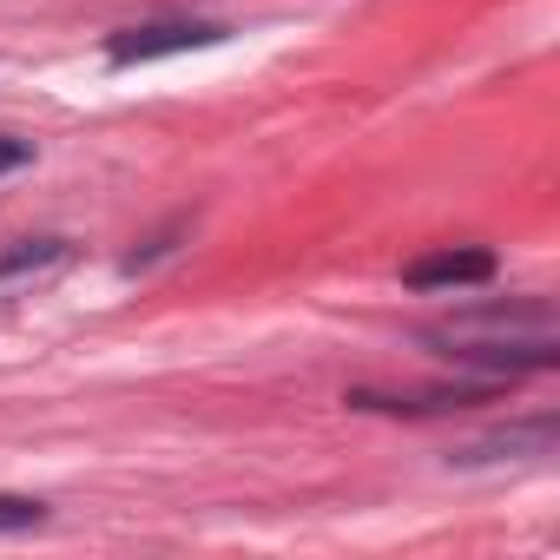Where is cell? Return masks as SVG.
Instances as JSON below:
<instances>
[{
    "instance_id": "8",
    "label": "cell",
    "mask_w": 560,
    "mask_h": 560,
    "mask_svg": "<svg viewBox=\"0 0 560 560\" xmlns=\"http://www.w3.org/2000/svg\"><path fill=\"white\" fill-rule=\"evenodd\" d=\"M34 159V145L27 139H14V132H0V178H8V172H21Z\"/></svg>"
},
{
    "instance_id": "1",
    "label": "cell",
    "mask_w": 560,
    "mask_h": 560,
    "mask_svg": "<svg viewBox=\"0 0 560 560\" xmlns=\"http://www.w3.org/2000/svg\"><path fill=\"white\" fill-rule=\"evenodd\" d=\"M422 343H435L448 363L462 370H488V376H534L560 363V337H481V330H429Z\"/></svg>"
},
{
    "instance_id": "2",
    "label": "cell",
    "mask_w": 560,
    "mask_h": 560,
    "mask_svg": "<svg viewBox=\"0 0 560 560\" xmlns=\"http://www.w3.org/2000/svg\"><path fill=\"white\" fill-rule=\"evenodd\" d=\"M231 27L218 21H152V27H126L106 40V60L113 67H145V60H172V54H198V47H218Z\"/></svg>"
},
{
    "instance_id": "7",
    "label": "cell",
    "mask_w": 560,
    "mask_h": 560,
    "mask_svg": "<svg viewBox=\"0 0 560 560\" xmlns=\"http://www.w3.org/2000/svg\"><path fill=\"white\" fill-rule=\"evenodd\" d=\"M27 527H47V501H34V494H0V534H27Z\"/></svg>"
},
{
    "instance_id": "5",
    "label": "cell",
    "mask_w": 560,
    "mask_h": 560,
    "mask_svg": "<svg viewBox=\"0 0 560 560\" xmlns=\"http://www.w3.org/2000/svg\"><path fill=\"white\" fill-rule=\"evenodd\" d=\"M553 442H560V422H553V416H527V422H514V429H494V435H481V442H462L448 462H462V468H481V462H527V455H553Z\"/></svg>"
},
{
    "instance_id": "6",
    "label": "cell",
    "mask_w": 560,
    "mask_h": 560,
    "mask_svg": "<svg viewBox=\"0 0 560 560\" xmlns=\"http://www.w3.org/2000/svg\"><path fill=\"white\" fill-rule=\"evenodd\" d=\"M67 237H21L14 250H0V284L8 277H27V270H47V264H67Z\"/></svg>"
},
{
    "instance_id": "4",
    "label": "cell",
    "mask_w": 560,
    "mask_h": 560,
    "mask_svg": "<svg viewBox=\"0 0 560 560\" xmlns=\"http://www.w3.org/2000/svg\"><path fill=\"white\" fill-rule=\"evenodd\" d=\"M488 396H494L488 383H455V389H350L343 402L370 409V416H455V409H475Z\"/></svg>"
},
{
    "instance_id": "3",
    "label": "cell",
    "mask_w": 560,
    "mask_h": 560,
    "mask_svg": "<svg viewBox=\"0 0 560 560\" xmlns=\"http://www.w3.org/2000/svg\"><path fill=\"white\" fill-rule=\"evenodd\" d=\"M501 270L494 250L481 244H442V250H422L402 264V284L409 291H468V284H488V277Z\"/></svg>"
}]
</instances>
